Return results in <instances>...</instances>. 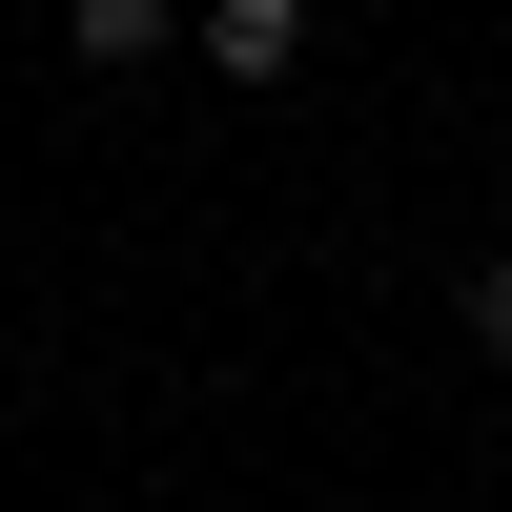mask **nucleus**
Instances as JSON below:
<instances>
[{"instance_id": "1", "label": "nucleus", "mask_w": 512, "mask_h": 512, "mask_svg": "<svg viewBox=\"0 0 512 512\" xmlns=\"http://www.w3.org/2000/svg\"><path fill=\"white\" fill-rule=\"evenodd\" d=\"M164 41H185V21H164V0H62V62H82V82H144Z\"/></svg>"}, {"instance_id": "2", "label": "nucleus", "mask_w": 512, "mask_h": 512, "mask_svg": "<svg viewBox=\"0 0 512 512\" xmlns=\"http://www.w3.org/2000/svg\"><path fill=\"white\" fill-rule=\"evenodd\" d=\"M205 62H226V82H287V62H308V0H205Z\"/></svg>"}, {"instance_id": "3", "label": "nucleus", "mask_w": 512, "mask_h": 512, "mask_svg": "<svg viewBox=\"0 0 512 512\" xmlns=\"http://www.w3.org/2000/svg\"><path fill=\"white\" fill-rule=\"evenodd\" d=\"M472 349H512V246H492V267H472Z\"/></svg>"}]
</instances>
